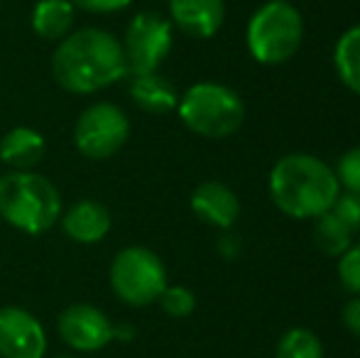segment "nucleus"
I'll return each mask as SVG.
<instances>
[{"instance_id": "obj_12", "label": "nucleus", "mask_w": 360, "mask_h": 358, "mask_svg": "<svg viewBox=\"0 0 360 358\" xmlns=\"http://www.w3.org/2000/svg\"><path fill=\"white\" fill-rule=\"evenodd\" d=\"M59 221H62V231L67 234V238L81 245L101 243L113 226V216H110L108 206L96 199L76 201L59 216Z\"/></svg>"}, {"instance_id": "obj_15", "label": "nucleus", "mask_w": 360, "mask_h": 358, "mask_svg": "<svg viewBox=\"0 0 360 358\" xmlns=\"http://www.w3.org/2000/svg\"><path fill=\"white\" fill-rule=\"evenodd\" d=\"M47 153V143L39 130L18 125L0 138V160L10 170H34Z\"/></svg>"}, {"instance_id": "obj_22", "label": "nucleus", "mask_w": 360, "mask_h": 358, "mask_svg": "<svg viewBox=\"0 0 360 358\" xmlns=\"http://www.w3.org/2000/svg\"><path fill=\"white\" fill-rule=\"evenodd\" d=\"M338 280L351 295H360V241L338 258Z\"/></svg>"}, {"instance_id": "obj_7", "label": "nucleus", "mask_w": 360, "mask_h": 358, "mask_svg": "<svg viewBox=\"0 0 360 358\" xmlns=\"http://www.w3.org/2000/svg\"><path fill=\"white\" fill-rule=\"evenodd\" d=\"M130 138V120L120 106L110 101L86 106L74 123V148L86 160H110L125 148Z\"/></svg>"}, {"instance_id": "obj_14", "label": "nucleus", "mask_w": 360, "mask_h": 358, "mask_svg": "<svg viewBox=\"0 0 360 358\" xmlns=\"http://www.w3.org/2000/svg\"><path fill=\"white\" fill-rule=\"evenodd\" d=\"M130 98L138 108H143L145 113L165 115L169 110H176L179 103V91L172 84L169 77L160 72H147V74H135L130 79Z\"/></svg>"}, {"instance_id": "obj_4", "label": "nucleus", "mask_w": 360, "mask_h": 358, "mask_svg": "<svg viewBox=\"0 0 360 358\" xmlns=\"http://www.w3.org/2000/svg\"><path fill=\"white\" fill-rule=\"evenodd\" d=\"M179 118L191 133L209 140H221L240 130L245 103L233 89L218 82H199L179 96Z\"/></svg>"}, {"instance_id": "obj_24", "label": "nucleus", "mask_w": 360, "mask_h": 358, "mask_svg": "<svg viewBox=\"0 0 360 358\" xmlns=\"http://www.w3.org/2000/svg\"><path fill=\"white\" fill-rule=\"evenodd\" d=\"M76 10H86L94 15H110L128 8L133 0H72Z\"/></svg>"}, {"instance_id": "obj_10", "label": "nucleus", "mask_w": 360, "mask_h": 358, "mask_svg": "<svg viewBox=\"0 0 360 358\" xmlns=\"http://www.w3.org/2000/svg\"><path fill=\"white\" fill-rule=\"evenodd\" d=\"M47 331L32 312L0 307V358H44Z\"/></svg>"}, {"instance_id": "obj_27", "label": "nucleus", "mask_w": 360, "mask_h": 358, "mask_svg": "<svg viewBox=\"0 0 360 358\" xmlns=\"http://www.w3.org/2000/svg\"><path fill=\"white\" fill-rule=\"evenodd\" d=\"M133 334H135L133 326H128V324L115 326V339H125V341H130V339H133Z\"/></svg>"}, {"instance_id": "obj_13", "label": "nucleus", "mask_w": 360, "mask_h": 358, "mask_svg": "<svg viewBox=\"0 0 360 358\" xmlns=\"http://www.w3.org/2000/svg\"><path fill=\"white\" fill-rule=\"evenodd\" d=\"M191 211L199 216L204 224L216 226L221 231L233 229V224L240 216V201H238L236 191L231 189L228 184L216 179L201 181L199 186L194 189L189 199Z\"/></svg>"}, {"instance_id": "obj_11", "label": "nucleus", "mask_w": 360, "mask_h": 358, "mask_svg": "<svg viewBox=\"0 0 360 358\" xmlns=\"http://www.w3.org/2000/svg\"><path fill=\"white\" fill-rule=\"evenodd\" d=\"M169 23L194 39H209L226 23V0H169Z\"/></svg>"}, {"instance_id": "obj_25", "label": "nucleus", "mask_w": 360, "mask_h": 358, "mask_svg": "<svg viewBox=\"0 0 360 358\" xmlns=\"http://www.w3.org/2000/svg\"><path fill=\"white\" fill-rule=\"evenodd\" d=\"M341 317H343V324H346V329L360 341V295H353L351 300L343 305Z\"/></svg>"}, {"instance_id": "obj_23", "label": "nucleus", "mask_w": 360, "mask_h": 358, "mask_svg": "<svg viewBox=\"0 0 360 358\" xmlns=\"http://www.w3.org/2000/svg\"><path fill=\"white\" fill-rule=\"evenodd\" d=\"M331 211L353 231V236L360 234V194H353V191L338 194V199L333 201Z\"/></svg>"}, {"instance_id": "obj_17", "label": "nucleus", "mask_w": 360, "mask_h": 358, "mask_svg": "<svg viewBox=\"0 0 360 358\" xmlns=\"http://www.w3.org/2000/svg\"><path fill=\"white\" fill-rule=\"evenodd\" d=\"M333 64L343 87L360 96V25H353L338 37L333 49Z\"/></svg>"}, {"instance_id": "obj_21", "label": "nucleus", "mask_w": 360, "mask_h": 358, "mask_svg": "<svg viewBox=\"0 0 360 358\" xmlns=\"http://www.w3.org/2000/svg\"><path fill=\"white\" fill-rule=\"evenodd\" d=\"M336 179L338 184L346 191H353V194H360V145L358 148H351L338 158L336 165Z\"/></svg>"}, {"instance_id": "obj_19", "label": "nucleus", "mask_w": 360, "mask_h": 358, "mask_svg": "<svg viewBox=\"0 0 360 358\" xmlns=\"http://www.w3.org/2000/svg\"><path fill=\"white\" fill-rule=\"evenodd\" d=\"M275 358H323V344L311 329L294 326L277 341Z\"/></svg>"}, {"instance_id": "obj_9", "label": "nucleus", "mask_w": 360, "mask_h": 358, "mask_svg": "<svg viewBox=\"0 0 360 358\" xmlns=\"http://www.w3.org/2000/svg\"><path fill=\"white\" fill-rule=\"evenodd\" d=\"M57 331L64 344L79 354H96L115 339V326L110 324L108 314L86 302L69 305L59 314Z\"/></svg>"}, {"instance_id": "obj_1", "label": "nucleus", "mask_w": 360, "mask_h": 358, "mask_svg": "<svg viewBox=\"0 0 360 358\" xmlns=\"http://www.w3.org/2000/svg\"><path fill=\"white\" fill-rule=\"evenodd\" d=\"M52 77L67 94H98L128 77L123 44L108 30H72L52 54Z\"/></svg>"}, {"instance_id": "obj_5", "label": "nucleus", "mask_w": 360, "mask_h": 358, "mask_svg": "<svg viewBox=\"0 0 360 358\" xmlns=\"http://www.w3.org/2000/svg\"><path fill=\"white\" fill-rule=\"evenodd\" d=\"M248 49L255 62L277 67L297 54L304 39L302 13L287 0H270L248 23Z\"/></svg>"}, {"instance_id": "obj_3", "label": "nucleus", "mask_w": 360, "mask_h": 358, "mask_svg": "<svg viewBox=\"0 0 360 358\" xmlns=\"http://www.w3.org/2000/svg\"><path fill=\"white\" fill-rule=\"evenodd\" d=\"M62 216L57 184L34 170H10L0 177V219L27 236L47 234Z\"/></svg>"}, {"instance_id": "obj_2", "label": "nucleus", "mask_w": 360, "mask_h": 358, "mask_svg": "<svg viewBox=\"0 0 360 358\" xmlns=\"http://www.w3.org/2000/svg\"><path fill=\"white\" fill-rule=\"evenodd\" d=\"M341 194L336 172L321 158L292 153L275 162L270 172V196L282 214L292 219H316Z\"/></svg>"}, {"instance_id": "obj_16", "label": "nucleus", "mask_w": 360, "mask_h": 358, "mask_svg": "<svg viewBox=\"0 0 360 358\" xmlns=\"http://www.w3.org/2000/svg\"><path fill=\"white\" fill-rule=\"evenodd\" d=\"M76 8L72 0H37L32 8V30L39 39L62 42L74 27Z\"/></svg>"}, {"instance_id": "obj_6", "label": "nucleus", "mask_w": 360, "mask_h": 358, "mask_svg": "<svg viewBox=\"0 0 360 358\" xmlns=\"http://www.w3.org/2000/svg\"><path fill=\"white\" fill-rule=\"evenodd\" d=\"M108 280L113 295L130 307L152 305L169 285L162 258L145 245H128L118 250L110 263Z\"/></svg>"}, {"instance_id": "obj_18", "label": "nucleus", "mask_w": 360, "mask_h": 358, "mask_svg": "<svg viewBox=\"0 0 360 358\" xmlns=\"http://www.w3.org/2000/svg\"><path fill=\"white\" fill-rule=\"evenodd\" d=\"M314 243L321 253L341 258L353 245V231L328 209L314 219Z\"/></svg>"}, {"instance_id": "obj_8", "label": "nucleus", "mask_w": 360, "mask_h": 358, "mask_svg": "<svg viewBox=\"0 0 360 358\" xmlns=\"http://www.w3.org/2000/svg\"><path fill=\"white\" fill-rule=\"evenodd\" d=\"M120 44H123L130 77L160 72V64L165 62L174 44V25L169 23V18L155 10H143L128 23Z\"/></svg>"}, {"instance_id": "obj_26", "label": "nucleus", "mask_w": 360, "mask_h": 358, "mask_svg": "<svg viewBox=\"0 0 360 358\" xmlns=\"http://www.w3.org/2000/svg\"><path fill=\"white\" fill-rule=\"evenodd\" d=\"M216 248H218V253H221V258L236 260L238 255H240V250H243V241H240V236L231 234V229H228L226 234L218 238Z\"/></svg>"}, {"instance_id": "obj_28", "label": "nucleus", "mask_w": 360, "mask_h": 358, "mask_svg": "<svg viewBox=\"0 0 360 358\" xmlns=\"http://www.w3.org/2000/svg\"><path fill=\"white\" fill-rule=\"evenodd\" d=\"M57 358H76V356H57Z\"/></svg>"}, {"instance_id": "obj_20", "label": "nucleus", "mask_w": 360, "mask_h": 358, "mask_svg": "<svg viewBox=\"0 0 360 358\" xmlns=\"http://www.w3.org/2000/svg\"><path fill=\"white\" fill-rule=\"evenodd\" d=\"M157 302H160L162 309L169 317H174V319H184V317H189L191 312L196 309L194 292L184 285H167L165 290H162V295L157 297Z\"/></svg>"}]
</instances>
